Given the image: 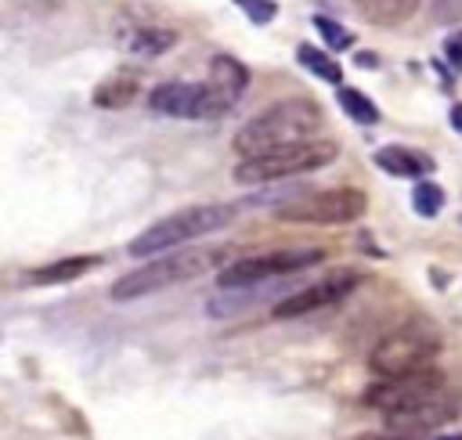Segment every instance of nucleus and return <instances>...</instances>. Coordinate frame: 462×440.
Wrapping results in <instances>:
<instances>
[{
    "label": "nucleus",
    "mask_w": 462,
    "mask_h": 440,
    "mask_svg": "<svg viewBox=\"0 0 462 440\" xmlns=\"http://www.w3.org/2000/svg\"><path fill=\"white\" fill-rule=\"evenodd\" d=\"M235 206L231 202H202V206H188V209H177L155 224H148L137 238H130V256H159V252H170V249H180L202 234H213L220 227H227L235 220Z\"/></svg>",
    "instance_id": "f03ea898"
},
{
    "label": "nucleus",
    "mask_w": 462,
    "mask_h": 440,
    "mask_svg": "<svg viewBox=\"0 0 462 440\" xmlns=\"http://www.w3.org/2000/svg\"><path fill=\"white\" fill-rule=\"evenodd\" d=\"M235 4H238V11H242L253 25H267V22H274V14H278L274 0H235Z\"/></svg>",
    "instance_id": "4be33fe9"
},
{
    "label": "nucleus",
    "mask_w": 462,
    "mask_h": 440,
    "mask_svg": "<svg viewBox=\"0 0 462 440\" xmlns=\"http://www.w3.org/2000/svg\"><path fill=\"white\" fill-rule=\"evenodd\" d=\"M357 281H361L357 270H332L328 278H321V281H314V285H303L300 292L278 299V303H274V317L285 321V317H300V314H314V310H321V307H332V303H339L346 292H354Z\"/></svg>",
    "instance_id": "9b49d317"
},
{
    "label": "nucleus",
    "mask_w": 462,
    "mask_h": 440,
    "mask_svg": "<svg viewBox=\"0 0 462 440\" xmlns=\"http://www.w3.org/2000/svg\"><path fill=\"white\" fill-rule=\"evenodd\" d=\"M336 155H339V144L336 141L310 137V141L285 144V148H274V151H263V155H253V159H238L235 180L238 184H260L263 188V184H278V180H289V177L321 170Z\"/></svg>",
    "instance_id": "20e7f679"
},
{
    "label": "nucleus",
    "mask_w": 462,
    "mask_h": 440,
    "mask_svg": "<svg viewBox=\"0 0 462 440\" xmlns=\"http://www.w3.org/2000/svg\"><path fill=\"white\" fill-rule=\"evenodd\" d=\"M444 58H448L451 69L462 72V32H451V36L444 40Z\"/></svg>",
    "instance_id": "b1692460"
},
{
    "label": "nucleus",
    "mask_w": 462,
    "mask_h": 440,
    "mask_svg": "<svg viewBox=\"0 0 462 440\" xmlns=\"http://www.w3.org/2000/svg\"><path fill=\"white\" fill-rule=\"evenodd\" d=\"M314 29H318V36L328 43V50H346V47L354 43V32H350V29H343L336 18L318 14V18H314Z\"/></svg>",
    "instance_id": "412c9836"
},
{
    "label": "nucleus",
    "mask_w": 462,
    "mask_h": 440,
    "mask_svg": "<svg viewBox=\"0 0 462 440\" xmlns=\"http://www.w3.org/2000/svg\"><path fill=\"white\" fill-rule=\"evenodd\" d=\"M372 162H375L383 173H390V177H411V180H419V177H426V173L433 170V159H430L426 151H415V148H401V144H386V148H375Z\"/></svg>",
    "instance_id": "ddd939ff"
},
{
    "label": "nucleus",
    "mask_w": 462,
    "mask_h": 440,
    "mask_svg": "<svg viewBox=\"0 0 462 440\" xmlns=\"http://www.w3.org/2000/svg\"><path fill=\"white\" fill-rule=\"evenodd\" d=\"M325 260V249H278V252H260V256H242L235 263H227L220 274H217V285L224 292H238V289H256L271 278H282V274H296V270H307L314 263Z\"/></svg>",
    "instance_id": "39448f33"
},
{
    "label": "nucleus",
    "mask_w": 462,
    "mask_h": 440,
    "mask_svg": "<svg viewBox=\"0 0 462 440\" xmlns=\"http://www.w3.org/2000/svg\"><path fill=\"white\" fill-rule=\"evenodd\" d=\"M336 101H339V108H343L354 123H361V126L379 123V105H375L368 94H361V90H354V87H336Z\"/></svg>",
    "instance_id": "6ab92c4d"
},
{
    "label": "nucleus",
    "mask_w": 462,
    "mask_h": 440,
    "mask_svg": "<svg viewBox=\"0 0 462 440\" xmlns=\"http://www.w3.org/2000/svg\"><path fill=\"white\" fill-rule=\"evenodd\" d=\"M448 386V379L437 371V368H419V371H408V375H397V379H383L375 382L368 393H365V404L368 408H379L383 415L390 411H401L415 400H422L426 393Z\"/></svg>",
    "instance_id": "9d476101"
},
{
    "label": "nucleus",
    "mask_w": 462,
    "mask_h": 440,
    "mask_svg": "<svg viewBox=\"0 0 462 440\" xmlns=\"http://www.w3.org/2000/svg\"><path fill=\"white\" fill-rule=\"evenodd\" d=\"M357 440H411V436H401V433H361Z\"/></svg>",
    "instance_id": "a878e982"
},
{
    "label": "nucleus",
    "mask_w": 462,
    "mask_h": 440,
    "mask_svg": "<svg viewBox=\"0 0 462 440\" xmlns=\"http://www.w3.org/2000/svg\"><path fill=\"white\" fill-rule=\"evenodd\" d=\"M97 263H101V256H83V252H76V256H58V260H51V263L29 270L25 281H29V285H69V281L83 278L87 270H94Z\"/></svg>",
    "instance_id": "4468645a"
},
{
    "label": "nucleus",
    "mask_w": 462,
    "mask_h": 440,
    "mask_svg": "<svg viewBox=\"0 0 462 440\" xmlns=\"http://www.w3.org/2000/svg\"><path fill=\"white\" fill-rule=\"evenodd\" d=\"M437 440H462V436H458V433H455V436H437Z\"/></svg>",
    "instance_id": "cd10ccee"
},
{
    "label": "nucleus",
    "mask_w": 462,
    "mask_h": 440,
    "mask_svg": "<svg viewBox=\"0 0 462 440\" xmlns=\"http://www.w3.org/2000/svg\"><path fill=\"white\" fill-rule=\"evenodd\" d=\"M433 22L440 25L462 22V0H433Z\"/></svg>",
    "instance_id": "5701e85b"
},
{
    "label": "nucleus",
    "mask_w": 462,
    "mask_h": 440,
    "mask_svg": "<svg viewBox=\"0 0 462 440\" xmlns=\"http://www.w3.org/2000/svg\"><path fill=\"white\" fill-rule=\"evenodd\" d=\"M368 209L365 191L357 188H328V191H310L300 198H289L274 209L278 220L289 224H354Z\"/></svg>",
    "instance_id": "423d86ee"
},
{
    "label": "nucleus",
    "mask_w": 462,
    "mask_h": 440,
    "mask_svg": "<svg viewBox=\"0 0 462 440\" xmlns=\"http://www.w3.org/2000/svg\"><path fill=\"white\" fill-rule=\"evenodd\" d=\"M148 108L155 115H173V119H217L220 115L206 83H188V79L159 83L148 94Z\"/></svg>",
    "instance_id": "1a4fd4ad"
},
{
    "label": "nucleus",
    "mask_w": 462,
    "mask_h": 440,
    "mask_svg": "<svg viewBox=\"0 0 462 440\" xmlns=\"http://www.w3.org/2000/svg\"><path fill=\"white\" fill-rule=\"evenodd\" d=\"M354 61H357V65H365V69H375V65H379V58H372V50H361Z\"/></svg>",
    "instance_id": "bb28decb"
},
{
    "label": "nucleus",
    "mask_w": 462,
    "mask_h": 440,
    "mask_svg": "<svg viewBox=\"0 0 462 440\" xmlns=\"http://www.w3.org/2000/svg\"><path fill=\"white\" fill-rule=\"evenodd\" d=\"M296 61H300L307 72H314L318 79L332 83V87H339V83H343V69H339V61H336L328 50L314 47V43H300V47H296Z\"/></svg>",
    "instance_id": "f3484780"
},
{
    "label": "nucleus",
    "mask_w": 462,
    "mask_h": 440,
    "mask_svg": "<svg viewBox=\"0 0 462 440\" xmlns=\"http://www.w3.org/2000/svg\"><path fill=\"white\" fill-rule=\"evenodd\" d=\"M448 119H451V126L462 133V101H455V105L448 108Z\"/></svg>",
    "instance_id": "393cba45"
},
{
    "label": "nucleus",
    "mask_w": 462,
    "mask_h": 440,
    "mask_svg": "<svg viewBox=\"0 0 462 440\" xmlns=\"http://www.w3.org/2000/svg\"><path fill=\"white\" fill-rule=\"evenodd\" d=\"M177 43V32L173 29H162V25H144L141 32H134L130 36V50L134 54H141V58H159V54H166L170 47Z\"/></svg>",
    "instance_id": "a211bd4d"
},
{
    "label": "nucleus",
    "mask_w": 462,
    "mask_h": 440,
    "mask_svg": "<svg viewBox=\"0 0 462 440\" xmlns=\"http://www.w3.org/2000/svg\"><path fill=\"white\" fill-rule=\"evenodd\" d=\"M458 408H462L458 393H455L451 386H440V390L426 393L422 400H415V404H408V408H401V411H390V415H386V429L415 440L419 433L451 422V418L458 415Z\"/></svg>",
    "instance_id": "6e6552de"
},
{
    "label": "nucleus",
    "mask_w": 462,
    "mask_h": 440,
    "mask_svg": "<svg viewBox=\"0 0 462 440\" xmlns=\"http://www.w3.org/2000/svg\"><path fill=\"white\" fill-rule=\"evenodd\" d=\"M350 4L365 22L383 25V29L401 25L419 11V0H350Z\"/></svg>",
    "instance_id": "2eb2a0df"
},
{
    "label": "nucleus",
    "mask_w": 462,
    "mask_h": 440,
    "mask_svg": "<svg viewBox=\"0 0 462 440\" xmlns=\"http://www.w3.org/2000/svg\"><path fill=\"white\" fill-rule=\"evenodd\" d=\"M437 350H440L437 335H430V332H422V328H397V332L383 335V339L372 346L368 368H372L379 379H397V375L430 368V361L437 357Z\"/></svg>",
    "instance_id": "0eeeda50"
},
{
    "label": "nucleus",
    "mask_w": 462,
    "mask_h": 440,
    "mask_svg": "<svg viewBox=\"0 0 462 440\" xmlns=\"http://www.w3.org/2000/svg\"><path fill=\"white\" fill-rule=\"evenodd\" d=\"M137 94H141L137 76H134V72H116V76H108V79H101V83L94 87V105L116 112V108H126Z\"/></svg>",
    "instance_id": "dca6fc26"
},
{
    "label": "nucleus",
    "mask_w": 462,
    "mask_h": 440,
    "mask_svg": "<svg viewBox=\"0 0 462 440\" xmlns=\"http://www.w3.org/2000/svg\"><path fill=\"white\" fill-rule=\"evenodd\" d=\"M217 260H220V252H213V249H170V252H159L155 260H148V263L134 267L130 274H123L112 285V299L116 303H130V299L162 292L170 285L191 281V278L206 274Z\"/></svg>",
    "instance_id": "7ed1b4c3"
},
{
    "label": "nucleus",
    "mask_w": 462,
    "mask_h": 440,
    "mask_svg": "<svg viewBox=\"0 0 462 440\" xmlns=\"http://www.w3.org/2000/svg\"><path fill=\"white\" fill-rule=\"evenodd\" d=\"M411 209L419 216H437L444 209V188L433 184V180H419L415 191H411Z\"/></svg>",
    "instance_id": "aec40b11"
},
{
    "label": "nucleus",
    "mask_w": 462,
    "mask_h": 440,
    "mask_svg": "<svg viewBox=\"0 0 462 440\" xmlns=\"http://www.w3.org/2000/svg\"><path fill=\"white\" fill-rule=\"evenodd\" d=\"M245 87H249V69H245L238 58H231V54H217V58L209 61L206 90H209V97L217 101L220 115L245 94Z\"/></svg>",
    "instance_id": "f8f14e48"
},
{
    "label": "nucleus",
    "mask_w": 462,
    "mask_h": 440,
    "mask_svg": "<svg viewBox=\"0 0 462 440\" xmlns=\"http://www.w3.org/2000/svg\"><path fill=\"white\" fill-rule=\"evenodd\" d=\"M321 123H325L321 108L310 97H289L253 115L235 133V151L238 159H253V155H263L285 144H300V141H310L321 130Z\"/></svg>",
    "instance_id": "f257e3e1"
}]
</instances>
